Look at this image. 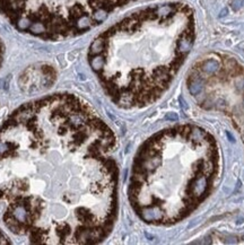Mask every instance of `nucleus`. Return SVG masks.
Returning a JSON list of instances; mask_svg holds the SVG:
<instances>
[{
  "mask_svg": "<svg viewBox=\"0 0 244 245\" xmlns=\"http://www.w3.org/2000/svg\"><path fill=\"white\" fill-rule=\"evenodd\" d=\"M115 136L71 94L18 107L0 128L3 220L32 244H95L116 216Z\"/></svg>",
  "mask_w": 244,
  "mask_h": 245,
  "instance_id": "1",
  "label": "nucleus"
},
{
  "mask_svg": "<svg viewBox=\"0 0 244 245\" xmlns=\"http://www.w3.org/2000/svg\"><path fill=\"white\" fill-rule=\"evenodd\" d=\"M183 3L151 6L132 12L98 35L89 65L106 94L122 107H142L167 89L186 56L168 42L167 31Z\"/></svg>",
  "mask_w": 244,
  "mask_h": 245,
  "instance_id": "2",
  "label": "nucleus"
},
{
  "mask_svg": "<svg viewBox=\"0 0 244 245\" xmlns=\"http://www.w3.org/2000/svg\"><path fill=\"white\" fill-rule=\"evenodd\" d=\"M56 80V71L47 65H35L24 71L19 84L25 91L37 92L49 88Z\"/></svg>",
  "mask_w": 244,
  "mask_h": 245,
  "instance_id": "3",
  "label": "nucleus"
},
{
  "mask_svg": "<svg viewBox=\"0 0 244 245\" xmlns=\"http://www.w3.org/2000/svg\"><path fill=\"white\" fill-rule=\"evenodd\" d=\"M203 79L199 75H192L189 79V92L192 95H198L203 89Z\"/></svg>",
  "mask_w": 244,
  "mask_h": 245,
  "instance_id": "4",
  "label": "nucleus"
},
{
  "mask_svg": "<svg viewBox=\"0 0 244 245\" xmlns=\"http://www.w3.org/2000/svg\"><path fill=\"white\" fill-rule=\"evenodd\" d=\"M219 67H221V65L217 60L209 59V60H206V61L202 62L201 71H203L205 73H208V75H212V73H215L219 70Z\"/></svg>",
  "mask_w": 244,
  "mask_h": 245,
  "instance_id": "5",
  "label": "nucleus"
},
{
  "mask_svg": "<svg viewBox=\"0 0 244 245\" xmlns=\"http://www.w3.org/2000/svg\"><path fill=\"white\" fill-rule=\"evenodd\" d=\"M241 5H242V1L241 0H233L232 8L234 10H239L241 8Z\"/></svg>",
  "mask_w": 244,
  "mask_h": 245,
  "instance_id": "6",
  "label": "nucleus"
},
{
  "mask_svg": "<svg viewBox=\"0 0 244 245\" xmlns=\"http://www.w3.org/2000/svg\"><path fill=\"white\" fill-rule=\"evenodd\" d=\"M2 58H3V45H2V43L0 41V65L2 62Z\"/></svg>",
  "mask_w": 244,
  "mask_h": 245,
  "instance_id": "7",
  "label": "nucleus"
},
{
  "mask_svg": "<svg viewBox=\"0 0 244 245\" xmlns=\"http://www.w3.org/2000/svg\"><path fill=\"white\" fill-rule=\"evenodd\" d=\"M166 117L170 119V120H172V121H177V115L175 113H171V114H168Z\"/></svg>",
  "mask_w": 244,
  "mask_h": 245,
  "instance_id": "8",
  "label": "nucleus"
},
{
  "mask_svg": "<svg viewBox=\"0 0 244 245\" xmlns=\"http://www.w3.org/2000/svg\"><path fill=\"white\" fill-rule=\"evenodd\" d=\"M227 14H228V9H227V8H224V9L221 12V14H219V17H224V16H226Z\"/></svg>",
  "mask_w": 244,
  "mask_h": 245,
  "instance_id": "9",
  "label": "nucleus"
},
{
  "mask_svg": "<svg viewBox=\"0 0 244 245\" xmlns=\"http://www.w3.org/2000/svg\"><path fill=\"white\" fill-rule=\"evenodd\" d=\"M226 135H227V137L230 138V140H231L232 142H234V138H233V136H232V135H231V133H230V132H228V131L226 132Z\"/></svg>",
  "mask_w": 244,
  "mask_h": 245,
  "instance_id": "10",
  "label": "nucleus"
}]
</instances>
